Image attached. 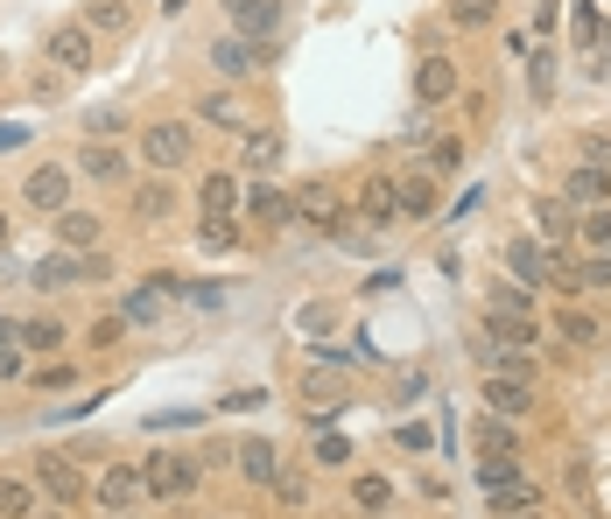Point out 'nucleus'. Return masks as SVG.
Here are the masks:
<instances>
[{"mask_svg":"<svg viewBox=\"0 0 611 519\" xmlns=\"http://www.w3.org/2000/svg\"><path fill=\"white\" fill-rule=\"evenodd\" d=\"M141 485H148L156 506H183L190 491H198V457H183V449H148Z\"/></svg>","mask_w":611,"mask_h":519,"instance_id":"nucleus-1","label":"nucleus"},{"mask_svg":"<svg viewBox=\"0 0 611 519\" xmlns=\"http://www.w3.org/2000/svg\"><path fill=\"white\" fill-rule=\"evenodd\" d=\"M190 154H198V133H190L183 120H156V127H141V169L177 176V169H190Z\"/></svg>","mask_w":611,"mask_h":519,"instance_id":"nucleus-2","label":"nucleus"},{"mask_svg":"<svg viewBox=\"0 0 611 519\" xmlns=\"http://www.w3.org/2000/svg\"><path fill=\"white\" fill-rule=\"evenodd\" d=\"M268 57H274V42H247V36H218L211 50H204V63H211L218 78H232V84H239V78H253Z\"/></svg>","mask_w":611,"mask_h":519,"instance_id":"nucleus-3","label":"nucleus"},{"mask_svg":"<svg viewBox=\"0 0 611 519\" xmlns=\"http://www.w3.org/2000/svg\"><path fill=\"white\" fill-rule=\"evenodd\" d=\"M36 491L50 506H84V470L71 457H57V449H42L36 457Z\"/></svg>","mask_w":611,"mask_h":519,"instance_id":"nucleus-4","label":"nucleus"},{"mask_svg":"<svg viewBox=\"0 0 611 519\" xmlns=\"http://www.w3.org/2000/svg\"><path fill=\"white\" fill-rule=\"evenodd\" d=\"M226 21H232V36H247V42H281L289 8H281V0H226Z\"/></svg>","mask_w":611,"mask_h":519,"instance_id":"nucleus-5","label":"nucleus"},{"mask_svg":"<svg viewBox=\"0 0 611 519\" xmlns=\"http://www.w3.org/2000/svg\"><path fill=\"white\" fill-rule=\"evenodd\" d=\"M50 57H57V71H63V78H84V71L99 63V36L84 29V21H63V29L50 36Z\"/></svg>","mask_w":611,"mask_h":519,"instance_id":"nucleus-6","label":"nucleus"},{"mask_svg":"<svg viewBox=\"0 0 611 519\" xmlns=\"http://www.w3.org/2000/svg\"><path fill=\"white\" fill-rule=\"evenodd\" d=\"M92 499H99L106 512H134V506H148V485H141L134 463H106L99 485H92Z\"/></svg>","mask_w":611,"mask_h":519,"instance_id":"nucleus-7","label":"nucleus"},{"mask_svg":"<svg viewBox=\"0 0 611 519\" xmlns=\"http://www.w3.org/2000/svg\"><path fill=\"white\" fill-rule=\"evenodd\" d=\"M71 176H78V169H57V162H50V169H29V176H21V197H29L42 218H57L63 204H71Z\"/></svg>","mask_w":611,"mask_h":519,"instance_id":"nucleus-8","label":"nucleus"},{"mask_svg":"<svg viewBox=\"0 0 611 519\" xmlns=\"http://www.w3.org/2000/svg\"><path fill=\"white\" fill-rule=\"evenodd\" d=\"M239 204H247L253 224H296V190H281L274 176H260V183L239 197Z\"/></svg>","mask_w":611,"mask_h":519,"instance_id":"nucleus-9","label":"nucleus"},{"mask_svg":"<svg viewBox=\"0 0 611 519\" xmlns=\"http://www.w3.org/2000/svg\"><path fill=\"white\" fill-rule=\"evenodd\" d=\"M296 218L338 239V224H344V197H338L331 183H302V190H296Z\"/></svg>","mask_w":611,"mask_h":519,"instance_id":"nucleus-10","label":"nucleus"},{"mask_svg":"<svg viewBox=\"0 0 611 519\" xmlns=\"http://www.w3.org/2000/svg\"><path fill=\"white\" fill-rule=\"evenodd\" d=\"M359 218L365 224H373V232H394V224H401V204H394V176H365V183H359Z\"/></svg>","mask_w":611,"mask_h":519,"instance_id":"nucleus-11","label":"nucleus"},{"mask_svg":"<svg viewBox=\"0 0 611 519\" xmlns=\"http://www.w3.org/2000/svg\"><path fill=\"white\" fill-rule=\"evenodd\" d=\"M281 154H289V141H281V127H247V133H239V169H253V176H274V169H281Z\"/></svg>","mask_w":611,"mask_h":519,"instance_id":"nucleus-12","label":"nucleus"},{"mask_svg":"<svg viewBox=\"0 0 611 519\" xmlns=\"http://www.w3.org/2000/svg\"><path fill=\"white\" fill-rule=\"evenodd\" d=\"M71 169H78V176H92V183H127V176H134V162L120 154V141H84Z\"/></svg>","mask_w":611,"mask_h":519,"instance_id":"nucleus-13","label":"nucleus"},{"mask_svg":"<svg viewBox=\"0 0 611 519\" xmlns=\"http://www.w3.org/2000/svg\"><path fill=\"white\" fill-rule=\"evenodd\" d=\"M478 393H485V415H507V421H520L534 408V387H528V379H507V372H485V387H478Z\"/></svg>","mask_w":611,"mask_h":519,"instance_id":"nucleus-14","label":"nucleus"},{"mask_svg":"<svg viewBox=\"0 0 611 519\" xmlns=\"http://www.w3.org/2000/svg\"><path fill=\"white\" fill-rule=\"evenodd\" d=\"M414 99H422L429 112L450 106L457 99V63L450 57H422V63H414Z\"/></svg>","mask_w":611,"mask_h":519,"instance_id":"nucleus-15","label":"nucleus"},{"mask_svg":"<svg viewBox=\"0 0 611 519\" xmlns=\"http://www.w3.org/2000/svg\"><path fill=\"white\" fill-rule=\"evenodd\" d=\"M57 239H63V253H92V246L106 239V218L84 211V204H63L57 211Z\"/></svg>","mask_w":611,"mask_h":519,"instance_id":"nucleus-16","label":"nucleus"},{"mask_svg":"<svg viewBox=\"0 0 611 519\" xmlns=\"http://www.w3.org/2000/svg\"><path fill=\"white\" fill-rule=\"evenodd\" d=\"M562 204H577V211H598V204H611V169H598V162L570 169V183H562Z\"/></svg>","mask_w":611,"mask_h":519,"instance_id":"nucleus-17","label":"nucleus"},{"mask_svg":"<svg viewBox=\"0 0 611 519\" xmlns=\"http://www.w3.org/2000/svg\"><path fill=\"white\" fill-rule=\"evenodd\" d=\"M198 204H204V224H232V211H239V176L232 169H211L204 190H198Z\"/></svg>","mask_w":611,"mask_h":519,"instance_id":"nucleus-18","label":"nucleus"},{"mask_svg":"<svg viewBox=\"0 0 611 519\" xmlns=\"http://www.w3.org/2000/svg\"><path fill=\"white\" fill-rule=\"evenodd\" d=\"M485 499H492V519H499V512H541V506H549V491H541V485L528 478V470H520V478H507V485H492Z\"/></svg>","mask_w":611,"mask_h":519,"instance_id":"nucleus-19","label":"nucleus"},{"mask_svg":"<svg viewBox=\"0 0 611 519\" xmlns=\"http://www.w3.org/2000/svg\"><path fill=\"white\" fill-rule=\"evenodd\" d=\"M169 218H177V183H169V176H148L134 190V224H169Z\"/></svg>","mask_w":611,"mask_h":519,"instance_id":"nucleus-20","label":"nucleus"},{"mask_svg":"<svg viewBox=\"0 0 611 519\" xmlns=\"http://www.w3.org/2000/svg\"><path fill=\"white\" fill-rule=\"evenodd\" d=\"M84 281V260L78 253H50L29 267V288H42V296H57V288H78Z\"/></svg>","mask_w":611,"mask_h":519,"instance_id":"nucleus-21","label":"nucleus"},{"mask_svg":"<svg viewBox=\"0 0 611 519\" xmlns=\"http://www.w3.org/2000/svg\"><path fill=\"white\" fill-rule=\"evenodd\" d=\"M232 463L247 470L253 485H274V470H281V449H274V442H260V436H247V442H232Z\"/></svg>","mask_w":611,"mask_h":519,"instance_id":"nucleus-22","label":"nucleus"},{"mask_svg":"<svg viewBox=\"0 0 611 519\" xmlns=\"http://www.w3.org/2000/svg\"><path fill=\"white\" fill-rule=\"evenodd\" d=\"M507 267H513L520 288H541V281H549V253H541L534 239H507Z\"/></svg>","mask_w":611,"mask_h":519,"instance_id":"nucleus-23","label":"nucleus"},{"mask_svg":"<svg viewBox=\"0 0 611 519\" xmlns=\"http://www.w3.org/2000/svg\"><path fill=\"white\" fill-rule=\"evenodd\" d=\"M555 337H562V345H577V351H591L598 337H604V323H598L591 309H555Z\"/></svg>","mask_w":611,"mask_h":519,"instance_id":"nucleus-24","label":"nucleus"},{"mask_svg":"<svg viewBox=\"0 0 611 519\" xmlns=\"http://www.w3.org/2000/svg\"><path fill=\"white\" fill-rule=\"evenodd\" d=\"M198 120H204V127H226V133H247V127H253L247 112H239L232 92H204V99H198Z\"/></svg>","mask_w":611,"mask_h":519,"instance_id":"nucleus-25","label":"nucleus"},{"mask_svg":"<svg viewBox=\"0 0 611 519\" xmlns=\"http://www.w3.org/2000/svg\"><path fill=\"white\" fill-rule=\"evenodd\" d=\"M394 204H401V218H429L435 211V176H401Z\"/></svg>","mask_w":611,"mask_h":519,"instance_id":"nucleus-26","label":"nucleus"},{"mask_svg":"<svg viewBox=\"0 0 611 519\" xmlns=\"http://www.w3.org/2000/svg\"><path fill=\"white\" fill-rule=\"evenodd\" d=\"M478 449H485V457H520L513 421H507V415H485V421H478Z\"/></svg>","mask_w":611,"mask_h":519,"instance_id":"nucleus-27","label":"nucleus"},{"mask_svg":"<svg viewBox=\"0 0 611 519\" xmlns=\"http://www.w3.org/2000/svg\"><path fill=\"white\" fill-rule=\"evenodd\" d=\"M457 169H464V141H457V133L422 148V176H457Z\"/></svg>","mask_w":611,"mask_h":519,"instance_id":"nucleus-28","label":"nucleus"},{"mask_svg":"<svg viewBox=\"0 0 611 519\" xmlns=\"http://www.w3.org/2000/svg\"><path fill=\"white\" fill-rule=\"evenodd\" d=\"M127 21H134L127 0H92V8H84V29L92 36H127Z\"/></svg>","mask_w":611,"mask_h":519,"instance_id":"nucleus-29","label":"nucleus"},{"mask_svg":"<svg viewBox=\"0 0 611 519\" xmlns=\"http://www.w3.org/2000/svg\"><path fill=\"white\" fill-rule=\"evenodd\" d=\"M534 224H541V239H570V232H577V204L541 197V204H534Z\"/></svg>","mask_w":611,"mask_h":519,"instance_id":"nucleus-30","label":"nucleus"},{"mask_svg":"<svg viewBox=\"0 0 611 519\" xmlns=\"http://www.w3.org/2000/svg\"><path fill=\"white\" fill-rule=\"evenodd\" d=\"M310 463H317V470H344V463H352V442H344L338 428H323V436L310 442Z\"/></svg>","mask_w":611,"mask_h":519,"instance_id":"nucleus-31","label":"nucleus"},{"mask_svg":"<svg viewBox=\"0 0 611 519\" xmlns=\"http://www.w3.org/2000/svg\"><path fill=\"white\" fill-rule=\"evenodd\" d=\"M302 400H310V415H331V408H344V387L331 372H310V387H302Z\"/></svg>","mask_w":611,"mask_h":519,"instance_id":"nucleus-32","label":"nucleus"},{"mask_svg":"<svg viewBox=\"0 0 611 519\" xmlns=\"http://www.w3.org/2000/svg\"><path fill=\"white\" fill-rule=\"evenodd\" d=\"M29 512H36V485L0 478V519H29Z\"/></svg>","mask_w":611,"mask_h":519,"instance_id":"nucleus-33","label":"nucleus"},{"mask_svg":"<svg viewBox=\"0 0 611 519\" xmlns=\"http://www.w3.org/2000/svg\"><path fill=\"white\" fill-rule=\"evenodd\" d=\"M450 21H457V29H492L499 0H450Z\"/></svg>","mask_w":611,"mask_h":519,"instance_id":"nucleus-34","label":"nucleus"},{"mask_svg":"<svg viewBox=\"0 0 611 519\" xmlns=\"http://www.w3.org/2000/svg\"><path fill=\"white\" fill-rule=\"evenodd\" d=\"M352 506L359 512H387V506H394V485H387V478H352Z\"/></svg>","mask_w":611,"mask_h":519,"instance_id":"nucleus-35","label":"nucleus"},{"mask_svg":"<svg viewBox=\"0 0 611 519\" xmlns=\"http://www.w3.org/2000/svg\"><path fill=\"white\" fill-rule=\"evenodd\" d=\"M120 316H127V323H156V316H162V288H156V281H141L134 296H127Z\"/></svg>","mask_w":611,"mask_h":519,"instance_id":"nucleus-36","label":"nucleus"},{"mask_svg":"<svg viewBox=\"0 0 611 519\" xmlns=\"http://www.w3.org/2000/svg\"><path fill=\"white\" fill-rule=\"evenodd\" d=\"M14 345H29V351H57V345H63V323H50V316H29Z\"/></svg>","mask_w":611,"mask_h":519,"instance_id":"nucleus-37","label":"nucleus"},{"mask_svg":"<svg viewBox=\"0 0 611 519\" xmlns=\"http://www.w3.org/2000/svg\"><path fill=\"white\" fill-rule=\"evenodd\" d=\"M570 29H577V42H583V50H598V42H604V14H598V0H577Z\"/></svg>","mask_w":611,"mask_h":519,"instance_id":"nucleus-38","label":"nucleus"},{"mask_svg":"<svg viewBox=\"0 0 611 519\" xmlns=\"http://www.w3.org/2000/svg\"><path fill=\"white\" fill-rule=\"evenodd\" d=\"M485 309H492V316H534V288H520V281H513V288H492Z\"/></svg>","mask_w":611,"mask_h":519,"instance_id":"nucleus-39","label":"nucleus"},{"mask_svg":"<svg viewBox=\"0 0 611 519\" xmlns=\"http://www.w3.org/2000/svg\"><path fill=\"white\" fill-rule=\"evenodd\" d=\"M268 491H274L281 506H310V478H302V470H289V463L274 470V485H268Z\"/></svg>","mask_w":611,"mask_h":519,"instance_id":"nucleus-40","label":"nucleus"},{"mask_svg":"<svg viewBox=\"0 0 611 519\" xmlns=\"http://www.w3.org/2000/svg\"><path fill=\"white\" fill-rule=\"evenodd\" d=\"M577 232H583V246H591V253H611V204H598L591 218H577Z\"/></svg>","mask_w":611,"mask_h":519,"instance_id":"nucleus-41","label":"nucleus"},{"mask_svg":"<svg viewBox=\"0 0 611 519\" xmlns=\"http://www.w3.org/2000/svg\"><path fill=\"white\" fill-rule=\"evenodd\" d=\"M84 133H92V141H120V133H127V112H113V106L84 112Z\"/></svg>","mask_w":611,"mask_h":519,"instance_id":"nucleus-42","label":"nucleus"},{"mask_svg":"<svg viewBox=\"0 0 611 519\" xmlns=\"http://www.w3.org/2000/svg\"><path fill=\"white\" fill-rule=\"evenodd\" d=\"M528 78H534V99H555V50H534Z\"/></svg>","mask_w":611,"mask_h":519,"instance_id":"nucleus-43","label":"nucleus"},{"mask_svg":"<svg viewBox=\"0 0 611 519\" xmlns=\"http://www.w3.org/2000/svg\"><path fill=\"white\" fill-rule=\"evenodd\" d=\"M120 337H127V316L113 309V316H99V323H92V337H84V345H92V351H113Z\"/></svg>","mask_w":611,"mask_h":519,"instance_id":"nucleus-44","label":"nucleus"},{"mask_svg":"<svg viewBox=\"0 0 611 519\" xmlns=\"http://www.w3.org/2000/svg\"><path fill=\"white\" fill-rule=\"evenodd\" d=\"M577 281L583 288H611V253H591V260L577 267Z\"/></svg>","mask_w":611,"mask_h":519,"instance_id":"nucleus-45","label":"nucleus"},{"mask_svg":"<svg viewBox=\"0 0 611 519\" xmlns=\"http://www.w3.org/2000/svg\"><path fill=\"white\" fill-rule=\"evenodd\" d=\"M71 379H78L71 366H42V372H36V387H42V393H57V387H71Z\"/></svg>","mask_w":611,"mask_h":519,"instance_id":"nucleus-46","label":"nucleus"},{"mask_svg":"<svg viewBox=\"0 0 611 519\" xmlns=\"http://www.w3.org/2000/svg\"><path fill=\"white\" fill-rule=\"evenodd\" d=\"M226 408H232V415H253V408H268V393H253V387H247V393H226Z\"/></svg>","mask_w":611,"mask_h":519,"instance_id":"nucleus-47","label":"nucleus"},{"mask_svg":"<svg viewBox=\"0 0 611 519\" xmlns=\"http://www.w3.org/2000/svg\"><path fill=\"white\" fill-rule=\"evenodd\" d=\"M14 372H21V351H14V345H0V379H14Z\"/></svg>","mask_w":611,"mask_h":519,"instance_id":"nucleus-48","label":"nucleus"},{"mask_svg":"<svg viewBox=\"0 0 611 519\" xmlns=\"http://www.w3.org/2000/svg\"><path fill=\"white\" fill-rule=\"evenodd\" d=\"M14 337H21V323H14V316H0V345H14Z\"/></svg>","mask_w":611,"mask_h":519,"instance_id":"nucleus-49","label":"nucleus"},{"mask_svg":"<svg viewBox=\"0 0 611 519\" xmlns=\"http://www.w3.org/2000/svg\"><path fill=\"white\" fill-rule=\"evenodd\" d=\"M0 148H21V127H0Z\"/></svg>","mask_w":611,"mask_h":519,"instance_id":"nucleus-50","label":"nucleus"},{"mask_svg":"<svg viewBox=\"0 0 611 519\" xmlns=\"http://www.w3.org/2000/svg\"><path fill=\"white\" fill-rule=\"evenodd\" d=\"M8 232H14V224H8V204H0V253H8Z\"/></svg>","mask_w":611,"mask_h":519,"instance_id":"nucleus-51","label":"nucleus"},{"mask_svg":"<svg viewBox=\"0 0 611 519\" xmlns=\"http://www.w3.org/2000/svg\"><path fill=\"white\" fill-rule=\"evenodd\" d=\"M499 519H549V512H499Z\"/></svg>","mask_w":611,"mask_h":519,"instance_id":"nucleus-52","label":"nucleus"}]
</instances>
